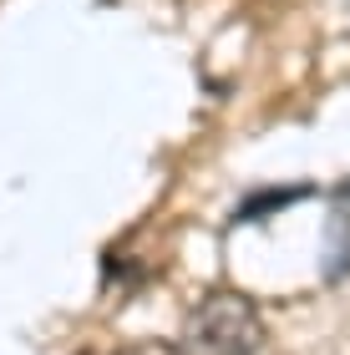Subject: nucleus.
Segmentation results:
<instances>
[{
  "mask_svg": "<svg viewBox=\"0 0 350 355\" xmlns=\"http://www.w3.org/2000/svg\"><path fill=\"white\" fill-rule=\"evenodd\" d=\"M117 355H183V350L168 345V340H137V345H122Z\"/></svg>",
  "mask_w": 350,
  "mask_h": 355,
  "instance_id": "obj_2",
  "label": "nucleus"
},
{
  "mask_svg": "<svg viewBox=\"0 0 350 355\" xmlns=\"http://www.w3.org/2000/svg\"><path fill=\"white\" fill-rule=\"evenodd\" d=\"M264 345L259 304L238 289H209L188 315V350L193 355H254Z\"/></svg>",
  "mask_w": 350,
  "mask_h": 355,
  "instance_id": "obj_1",
  "label": "nucleus"
}]
</instances>
